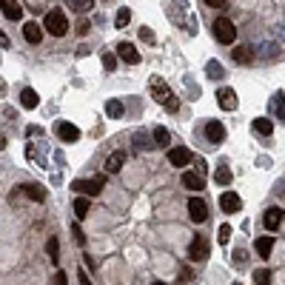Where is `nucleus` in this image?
<instances>
[{
    "label": "nucleus",
    "mask_w": 285,
    "mask_h": 285,
    "mask_svg": "<svg viewBox=\"0 0 285 285\" xmlns=\"http://www.w3.org/2000/svg\"><path fill=\"white\" fill-rule=\"evenodd\" d=\"M77 279H80V285H91V279H89V274H86V271H80V274H77Z\"/></svg>",
    "instance_id": "42"
},
{
    "label": "nucleus",
    "mask_w": 285,
    "mask_h": 285,
    "mask_svg": "<svg viewBox=\"0 0 285 285\" xmlns=\"http://www.w3.org/2000/svg\"><path fill=\"white\" fill-rule=\"evenodd\" d=\"M180 183H183L188 191H200V188H203V174H194V171H183Z\"/></svg>",
    "instance_id": "14"
},
{
    "label": "nucleus",
    "mask_w": 285,
    "mask_h": 285,
    "mask_svg": "<svg viewBox=\"0 0 285 285\" xmlns=\"http://www.w3.org/2000/svg\"><path fill=\"white\" fill-rule=\"evenodd\" d=\"M152 285H166V282H152Z\"/></svg>",
    "instance_id": "43"
},
{
    "label": "nucleus",
    "mask_w": 285,
    "mask_h": 285,
    "mask_svg": "<svg viewBox=\"0 0 285 285\" xmlns=\"http://www.w3.org/2000/svg\"><path fill=\"white\" fill-rule=\"evenodd\" d=\"M188 217H191L194 223H205V220H208V205H205V200L191 197V200H188Z\"/></svg>",
    "instance_id": "6"
},
{
    "label": "nucleus",
    "mask_w": 285,
    "mask_h": 285,
    "mask_svg": "<svg viewBox=\"0 0 285 285\" xmlns=\"http://www.w3.org/2000/svg\"><path fill=\"white\" fill-rule=\"evenodd\" d=\"M125 163V152H111L106 160V171L108 174H114V171H120V166Z\"/></svg>",
    "instance_id": "18"
},
{
    "label": "nucleus",
    "mask_w": 285,
    "mask_h": 285,
    "mask_svg": "<svg viewBox=\"0 0 285 285\" xmlns=\"http://www.w3.org/2000/svg\"><path fill=\"white\" fill-rule=\"evenodd\" d=\"M234 257H237V265H245V251H234Z\"/></svg>",
    "instance_id": "41"
},
{
    "label": "nucleus",
    "mask_w": 285,
    "mask_h": 285,
    "mask_svg": "<svg viewBox=\"0 0 285 285\" xmlns=\"http://www.w3.org/2000/svg\"><path fill=\"white\" fill-rule=\"evenodd\" d=\"M106 114L111 117V120H120V117L125 114V106L120 103V100H108L106 103Z\"/></svg>",
    "instance_id": "22"
},
{
    "label": "nucleus",
    "mask_w": 285,
    "mask_h": 285,
    "mask_svg": "<svg viewBox=\"0 0 285 285\" xmlns=\"http://www.w3.org/2000/svg\"><path fill=\"white\" fill-rule=\"evenodd\" d=\"M271 251H274V237H259L257 240V254L262 259H268L271 257Z\"/></svg>",
    "instance_id": "20"
},
{
    "label": "nucleus",
    "mask_w": 285,
    "mask_h": 285,
    "mask_svg": "<svg viewBox=\"0 0 285 285\" xmlns=\"http://www.w3.org/2000/svg\"><path fill=\"white\" fill-rule=\"evenodd\" d=\"M140 40H143V43H154V32L149 26H143L140 29Z\"/></svg>",
    "instance_id": "34"
},
{
    "label": "nucleus",
    "mask_w": 285,
    "mask_h": 285,
    "mask_svg": "<svg viewBox=\"0 0 285 285\" xmlns=\"http://www.w3.org/2000/svg\"><path fill=\"white\" fill-rule=\"evenodd\" d=\"M220 208H223L225 214H234V211H240L242 208V200L234 191H225L223 197H220Z\"/></svg>",
    "instance_id": "12"
},
{
    "label": "nucleus",
    "mask_w": 285,
    "mask_h": 285,
    "mask_svg": "<svg viewBox=\"0 0 285 285\" xmlns=\"http://www.w3.org/2000/svg\"><path fill=\"white\" fill-rule=\"evenodd\" d=\"M20 188H23V194H26L29 200H35V203H43L46 200V188L37 186V183H32V186H20Z\"/></svg>",
    "instance_id": "17"
},
{
    "label": "nucleus",
    "mask_w": 285,
    "mask_h": 285,
    "mask_svg": "<svg viewBox=\"0 0 285 285\" xmlns=\"http://www.w3.org/2000/svg\"><path fill=\"white\" fill-rule=\"evenodd\" d=\"M23 37H26L29 43H40V40H43V26H37V23H26V26H23Z\"/></svg>",
    "instance_id": "16"
},
{
    "label": "nucleus",
    "mask_w": 285,
    "mask_h": 285,
    "mask_svg": "<svg viewBox=\"0 0 285 285\" xmlns=\"http://www.w3.org/2000/svg\"><path fill=\"white\" fill-rule=\"evenodd\" d=\"M152 97L157 100L163 108H169V111H177V108H180V100L174 97L171 86L163 80V77H152Z\"/></svg>",
    "instance_id": "1"
},
{
    "label": "nucleus",
    "mask_w": 285,
    "mask_h": 285,
    "mask_svg": "<svg viewBox=\"0 0 285 285\" xmlns=\"http://www.w3.org/2000/svg\"><path fill=\"white\" fill-rule=\"evenodd\" d=\"M208 257V240H205L203 234H197L191 245H188V259H194V262H203Z\"/></svg>",
    "instance_id": "5"
},
{
    "label": "nucleus",
    "mask_w": 285,
    "mask_h": 285,
    "mask_svg": "<svg viewBox=\"0 0 285 285\" xmlns=\"http://www.w3.org/2000/svg\"><path fill=\"white\" fill-rule=\"evenodd\" d=\"M271 131H274V123H271L268 117H257V120H254V134H262V137H268Z\"/></svg>",
    "instance_id": "23"
},
{
    "label": "nucleus",
    "mask_w": 285,
    "mask_h": 285,
    "mask_svg": "<svg viewBox=\"0 0 285 285\" xmlns=\"http://www.w3.org/2000/svg\"><path fill=\"white\" fill-rule=\"evenodd\" d=\"M46 254L52 257V262H57V259H60V242L54 240V237H52L49 242H46Z\"/></svg>",
    "instance_id": "26"
},
{
    "label": "nucleus",
    "mask_w": 285,
    "mask_h": 285,
    "mask_svg": "<svg viewBox=\"0 0 285 285\" xmlns=\"http://www.w3.org/2000/svg\"><path fill=\"white\" fill-rule=\"evenodd\" d=\"M74 191H80V194H89V197H97L103 188H106V177L100 174V177H91V180H74L71 183Z\"/></svg>",
    "instance_id": "4"
},
{
    "label": "nucleus",
    "mask_w": 285,
    "mask_h": 285,
    "mask_svg": "<svg viewBox=\"0 0 285 285\" xmlns=\"http://www.w3.org/2000/svg\"><path fill=\"white\" fill-rule=\"evenodd\" d=\"M191 279H194V271H191V268H183V271H180V282H191Z\"/></svg>",
    "instance_id": "36"
},
{
    "label": "nucleus",
    "mask_w": 285,
    "mask_h": 285,
    "mask_svg": "<svg viewBox=\"0 0 285 285\" xmlns=\"http://www.w3.org/2000/svg\"><path fill=\"white\" fill-rule=\"evenodd\" d=\"M214 183H220V186H228V183H231V169H228V166H220V169L214 171Z\"/></svg>",
    "instance_id": "24"
},
{
    "label": "nucleus",
    "mask_w": 285,
    "mask_h": 285,
    "mask_svg": "<svg viewBox=\"0 0 285 285\" xmlns=\"http://www.w3.org/2000/svg\"><path fill=\"white\" fill-rule=\"evenodd\" d=\"M282 220H285V211H282V208H268L265 217H262V223H265L268 231H276V228L282 225Z\"/></svg>",
    "instance_id": "11"
},
{
    "label": "nucleus",
    "mask_w": 285,
    "mask_h": 285,
    "mask_svg": "<svg viewBox=\"0 0 285 285\" xmlns=\"http://www.w3.org/2000/svg\"><path fill=\"white\" fill-rule=\"evenodd\" d=\"M234 285H240V282H234Z\"/></svg>",
    "instance_id": "44"
},
{
    "label": "nucleus",
    "mask_w": 285,
    "mask_h": 285,
    "mask_svg": "<svg viewBox=\"0 0 285 285\" xmlns=\"http://www.w3.org/2000/svg\"><path fill=\"white\" fill-rule=\"evenodd\" d=\"M86 214H89V200H86V197H77V200H74V217L83 220Z\"/></svg>",
    "instance_id": "25"
},
{
    "label": "nucleus",
    "mask_w": 285,
    "mask_h": 285,
    "mask_svg": "<svg viewBox=\"0 0 285 285\" xmlns=\"http://www.w3.org/2000/svg\"><path fill=\"white\" fill-rule=\"evenodd\" d=\"M89 23H86V20H83V23H80V26H77V35H83V37H86V35H89Z\"/></svg>",
    "instance_id": "39"
},
{
    "label": "nucleus",
    "mask_w": 285,
    "mask_h": 285,
    "mask_svg": "<svg viewBox=\"0 0 285 285\" xmlns=\"http://www.w3.org/2000/svg\"><path fill=\"white\" fill-rule=\"evenodd\" d=\"M54 285H66V274H63V271H57V274H54Z\"/></svg>",
    "instance_id": "40"
},
{
    "label": "nucleus",
    "mask_w": 285,
    "mask_h": 285,
    "mask_svg": "<svg viewBox=\"0 0 285 285\" xmlns=\"http://www.w3.org/2000/svg\"><path fill=\"white\" fill-rule=\"evenodd\" d=\"M103 69H106V71H114L117 69V54L114 52H106V54H103Z\"/></svg>",
    "instance_id": "29"
},
{
    "label": "nucleus",
    "mask_w": 285,
    "mask_h": 285,
    "mask_svg": "<svg viewBox=\"0 0 285 285\" xmlns=\"http://www.w3.org/2000/svg\"><path fill=\"white\" fill-rule=\"evenodd\" d=\"M254 279H257V285H271V271H268V268H259L257 274H254Z\"/></svg>",
    "instance_id": "31"
},
{
    "label": "nucleus",
    "mask_w": 285,
    "mask_h": 285,
    "mask_svg": "<svg viewBox=\"0 0 285 285\" xmlns=\"http://www.w3.org/2000/svg\"><path fill=\"white\" fill-rule=\"evenodd\" d=\"M205 137H208V143H214V146H217V143H223L225 140L223 123H220V120H208V123H205Z\"/></svg>",
    "instance_id": "9"
},
{
    "label": "nucleus",
    "mask_w": 285,
    "mask_h": 285,
    "mask_svg": "<svg viewBox=\"0 0 285 285\" xmlns=\"http://www.w3.org/2000/svg\"><path fill=\"white\" fill-rule=\"evenodd\" d=\"M71 234H74V242H77V245H86V234L80 231V225H71Z\"/></svg>",
    "instance_id": "33"
},
{
    "label": "nucleus",
    "mask_w": 285,
    "mask_h": 285,
    "mask_svg": "<svg viewBox=\"0 0 285 285\" xmlns=\"http://www.w3.org/2000/svg\"><path fill=\"white\" fill-rule=\"evenodd\" d=\"M188 160H191V152H188L186 146H174V149H169V163L171 166L183 169V166H188Z\"/></svg>",
    "instance_id": "8"
},
{
    "label": "nucleus",
    "mask_w": 285,
    "mask_h": 285,
    "mask_svg": "<svg viewBox=\"0 0 285 285\" xmlns=\"http://www.w3.org/2000/svg\"><path fill=\"white\" fill-rule=\"evenodd\" d=\"M234 60L242 63V66H248L251 60H254V54H251V46H234Z\"/></svg>",
    "instance_id": "19"
},
{
    "label": "nucleus",
    "mask_w": 285,
    "mask_h": 285,
    "mask_svg": "<svg viewBox=\"0 0 285 285\" xmlns=\"http://www.w3.org/2000/svg\"><path fill=\"white\" fill-rule=\"evenodd\" d=\"M128 20H131V12L120 9V12H117V18H114V26L117 29H125V26H128Z\"/></svg>",
    "instance_id": "28"
},
{
    "label": "nucleus",
    "mask_w": 285,
    "mask_h": 285,
    "mask_svg": "<svg viewBox=\"0 0 285 285\" xmlns=\"http://www.w3.org/2000/svg\"><path fill=\"white\" fill-rule=\"evenodd\" d=\"M91 3H94V0H74V9L77 12H89Z\"/></svg>",
    "instance_id": "35"
},
{
    "label": "nucleus",
    "mask_w": 285,
    "mask_h": 285,
    "mask_svg": "<svg viewBox=\"0 0 285 285\" xmlns=\"http://www.w3.org/2000/svg\"><path fill=\"white\" fill-rule=\"evenodd\" d=\"M214 37L220 40L223 46H231L234 40H237V29H234V20L228 18H217V23H214Z\"/></svg>",
    "instance_id": "3"
},
{
    "label": "nucleus",
    "mask_w": 285,
    "mask_h": 285,
    "mask_svg": "<svg viewBox=\"0 0 285 285\" xmlns=\"http://www.w3.org/2000/svg\"><path fill=\"white\" fill-rule=\"evenodd\" d=\"M37 103H40V100H37V91L35 89H23V91H20V106H23V108H37Z\"/></svg>",
    "instance_id": "21"
},
{
    "label": "nucleus",
    "mask_w": 285,
    "mask_h": 285,
    "mask_svg": "<svg viewBox=\"0 0 285 285\" xmlns=\"http://www.w3.org/2000/svg\"><path fill=\"white\" fill-rule=\"evenodd\" d=\"M117 54H120V57H123V60L128 63V66H137V63H140V52L134 49V43H120Z\"/></svg>",
    "instance_id": "13"
},
{
    "label": "nucleus",
    "mask_w": 285,
    "mask_h": 285,
    "mask_svg": "<svg viewBox=\"0 0 285 285\" xmlns=\"http://www.w3.org/2000/svg\"><path fill=\"white\" fill-rule=\"evenodd\" d=\"M57 137L63 143H77L80 140V128L74 123H57Z\"/></svg>",
    "instance_id": "10"
},
{
    "label": "nucleus",
    "mask_w": 285,
    "mask_h": 285,
    "mask_svg": "<svg viewBox=\"0 0 285 285\" xmlns=\"http://www.w3.org/2000/svg\"><path fill=\"white\" fill-rule=\"evenodd\" d=\"M169 140H171V134L166 131L163 125H157V128H154V146H166Z\"/></svg>",
    "instance_id": "27"
},
{
    "label": "nucleus",
    "mask_w": 285,
    "mask_h": 285,
    "mask_svg": "<svg viewBox=\"0 0 285 285\" xmlns=\"http://www.w3.org/2000/svg\"><path fill=\"white\" fill-rule=\"evenodd\" d=\"M217 240H220V245H228V240H231V225H220Z\"/></svg>",
    "instance_id": "30"
},
{
    "label": "nucleus",
    "mask_w": 285,
    "mask_h": 285,
    "mask_svg": "<svg viewBox=\"0 0 285 285\" xmlns=\"http://www.w3.org/2000/svg\"><path fill=\"white\" fill-rule=\"evenodd\" d=\"M43 29L49 32L52 37H63L66 32H69V20H66V15H63V9H52L46 12L43 18Z\"/></svg>",
    "instance_id": "2"
},
{
    "label": "nucleus",
    "mask_w": 285,
    "mask_h": 285,
    "mask_svg": "<svg viewBox=\"0 0 285 285\" xmlns=\"http://www.w3.org/2000/svg\"><path fill=\"white\" fill-rule=\"evenodd\" d=\"M271 106H274V108H282V106H285V94H282V91H279V94H274Z\"/></svg>",
    "instance_id": "37"
},
{
    "label": "nucleus",
    "mask_w": 285,
    "mask_h": 285,
    "mask_svg": "<svg viewBox=\"0 0 285 285\" xmlns=\"http://www.w3.org/2000/svg\"><path fill=\"white\" fill-rule=\"evenodd\" d=\"M205 3H208V6H214V9H223L228 0H205Z\"/></svg>",
    "instance_id": "38"
},
{
    "label": "nucleus",
    "mask_w": 285,
    "mask_h": 285,
    "mask_svg": "<svg viewBox=\"0 0 285 285\" xmlns=\"http://www.w3.org/2000/svg\"><path fill=\"white\" fill-rule=\"evenodd\" d=\"M0 6H3L6 20H20V18H23V9L18 6V0H0Z\"/></svg>",
    "instance_id": "15"
},
{
    "label": "nucleus",
    "mask_w": 285,
    "mask_h": 285,
    "mask_svg": "<svg viewBox=\"0 0 285 285\" xmlns=\"http://www.w3.org/2000/svg\"><path fill=\"white\" fill-rule=\"evenodd\" d=\"M217 103H220V108H223V111H234L240 100H237V91H234V89L223 86V89L217 91Z\"/></svg>",
    "instance_id": "7"
},
{
    "label": "nucleus",
    "mask_w": 285,
    "mask_h": 285,
    "mask_svg": "<svg viewBox=\"0 0 285 285\" xmlns=\"http://www.w3.org/2000/svg\"><path fill=\"white\" fill-rule=\"evenodd\" d=\"M205 71H208L211 77H223V66H220L217 60H211V63H208V66H205Z\"/></svg>",
    "instance_id": "32"
}]
</instances>
